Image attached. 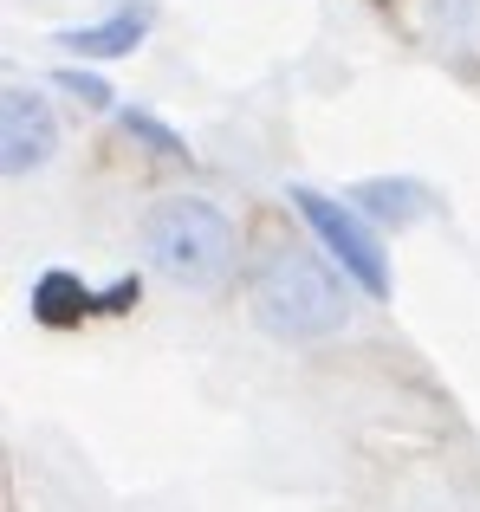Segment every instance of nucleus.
<instances>
[{
    "mask_svg": "<svg viewBox=\"0 0 480 512\" xmlns=\"http://www.w3.org/2000/svg\"><path fill=\"white\" fill-rule=\"evenodd\" d=\"M52 156H59V111L39 85L13 78L0 91V169L7 182H20V175H39Z\"/></svg>",
    "mask_w": 480,
    "mask_h": 512,
    "instance_id": "4",
    "label": "nucleus"
},
{
    "mask_svg": "<svg viewBox=\"0 0 480 512\" xmlns=\"http://www.w3.org/2000/svg\"><path fill=\"white\" fill-rule=\"evenodd\" d=\"M422 26L442 46H474L480 39V0H422Z\"/></svg>",
    "mask_w": 480,
    "mask_h": 512,
    "instance_id": "9",
    "label": "nucleus"
},
{
    "mask_svg": "<svg viewBox=\"0 0 480 512\" xmlns=\"http://www.w3.org/2000/svg\"><path fill=\"white\" fill-rule=\"evenodd\" d=\"M150 33H156V0H117V7L98 13V20L59 26L52 46H65L72 59H130Z\"/></svg>",
    "mask_w": 480,
    "mask_h": 512,
    "instance_id": "5",
    "label": "nucleus"
},
{
    "mask_svg": "<svg viewBox=\"0 0 480 512\" xmlns=\"http://www.w3.org/2000/svg\"><path fill=\"white\" fill-rule=\"evenodd\" d=\"M52 85H59L65 98H78L85 111H117V91L104 85L98 72H85V65H59V72H52Z\"/></svg>",
    "mask_w": 480,
    "mask_h": 512,
    "instance_id": "10",
    "label": "nucleus"
},
{
    "mask_svg": "<svg viewBox=\"0 0 480 512\" xmlns=\"http://www.w3.org/2000/svg\"><path fill=\"white\" fill-rule=\"evenodd\" d=\"M292 214L305 221V234L318 240V253H325L331 266H338L344 279H351L364 299H390V253H383V234L364 221V214L351 208V195H325V188L312 182H292L286 188Z\"/></svg>",
    "mask_w": 480,
    "mask_h": 512,
    "instance_id": "3",
    "label": "nucleus"
},
{
    "mask_svg": "<svg viewBox=\"0 0 480 512\" xmlns=\"http://www.w3.org/2000/svg\"><path fill=\"white\" fill-rule=\"evenodd\" d=\"M117 130H124L130 143H143V150L156 156V163H195V150H189V137L182 130H169L156 111H143V104H117Z\"/></svg>",
    "mask_w": 480,
    "mask_h": 512,
    "instance_id": "8",
    "label": "nucleus"
},
{
    "mask_svg": "<svg viewBox=\"0 0 480 512\" xmlns=\"http://www.w3.org/2000/svg\"><path fill=\"white\" fill-rule=\"evenodd\" d=\"M351 312H357V286L318 247L273 240L247 273V318L273 344H292V350L331 344L351 325Z\"/></svg>",
    "mask_w": 480,
    "mask_h": 512,
    "instance_id": "1",
    "label": "nucleus"
},
{
    "mask_svg": "<svg viewBox=\"0 0 480 512\" xmlns=\"http://www.w3.org/2000/svg\"><path fill=\"white\" fill-rule=\"evenodd\" d=\"M26 305H33V318H39V325L65 331V325H85V318H98V312H104V286H85L78 273L52 266V273H39V279H33Z\"/></svg>",
    "mask_w": 480,
    "mask_h": 512,
    "instance_id": "7",
    "label": "nucleus"
},
{
    "mask_svg": "<svg viewBox=\"0 0 480 512\" xmlns=\"http://www.w3.org/2000/svg\"><path fill=\"white\" fill-rule=\"evenodd\" d=\"M143 260L150 273H163L169 286L182 292H215L234 266V247H240V227L221 201L208 195H156L143 208Z\"/></svg>",
    "mask_w": 480,
    "mask_h": 512,
    "instance_id": "2",
    "label": "nucleus"
},
{
    "mask_svg": "<svg viewBox=\"0 0 480 512\" xmlns=\"http://www.w3.org/2000/svg\"><path fill=\"white\" fill-rule=\"evenodd\" d=\"M344 195H351V208L364 214L377 234H409V227H422L435 214V188L416 182V175H364V182H351Z\"/></svg>",
    "mask_w": 480,
    "mask_h": 512,
    "instance_id": "6",
    "label": "nucleus"
}]
</instances>
